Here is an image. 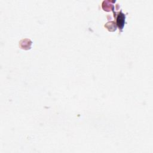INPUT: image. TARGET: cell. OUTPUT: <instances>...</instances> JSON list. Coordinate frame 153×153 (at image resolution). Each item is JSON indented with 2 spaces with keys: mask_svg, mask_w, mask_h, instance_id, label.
I'll use <instances>...</instances> for the list:
<instances>
[{
  "mask_svg": "<svg viewBox=\"0 0 153 153\" xmlns=\"http://www.w3.org/2000/svg\"><path fill=\"white\" fill-rule=\"evenodd\" d=\"M124 22H125V15L122 13H120L117 19V23L119 28L122 29L123 28Z\"/></svg>",
  "mask_w": 153,
  "mask_h": 153,
  "instance_id": "cell-1",
  "label": "cell"
}]
</instances>
